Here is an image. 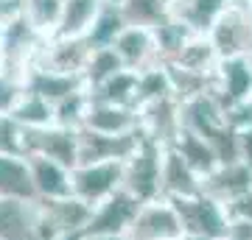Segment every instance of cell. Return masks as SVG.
Returning a JSON list of instances; mask_svg holds the SVG:
<instances>
[{"instance_id": "14", "label": "cell", "mask_w": 252, "mask_h": 240, "mask_svg": "<svg viewBox=\"0 0 252 240\" xmlns=\"http://www.w3.org/2000/svg\"><path fill=\"white\" fill-rule=\"evenodd\" d=\"M39 201L26 157L0 154V201Z\"/></svg>"}, {"instance_id": "17", "label": "cell", "mask_w": 252, "mask_h": 240, "mask_svg": "<svg viewBox=\"0 0 252 240\" xmlns=\"http://www.w3.org/2000/svg\"><path fill=\"white\" fill-rule=\"evenodd\" d=\"M219 62H221V56L216 53L213 42H210L205 34H196L185 48H182V53L168 64H177V67H182V70L196 73V76H202V79H213Z\"/></svg>"}, {"instance_id": "1", "label": "cell", "mask_w": 252, "mask_h": 240, "mask_svg": "<svg viewBox=\"0 0 252 240\" xmlns=\"http://www.w3.org/2000/svg\"><path fill=\"white\" fill-rule=\"evenodd\" d=\"M124 190L132 193L140 204H152V201L165 198L162 196V145L160 142L143 137L140 148L126 160Z\"/></svg>"}, {"instance_id": "29", "label": "cell", "mask_w": 252, "mask_h": 240, "mask_svg": "<svg viewBox=\"0 0 252 240\" xmlns=\"http://www.w3.org/2000/svg\"><path fill=\"white\" fill-rule=\"evenodd\" d=\"M238 160L252 168V126L238 132Z\"/></svg>"}, {"instance_id": "4", "label": "cell", "mask_w": 252, "mask_h": 240, "mask_svg": "<svg viewBox=\"0 0 252 240\" xmlns=\"http://www.w3.org/2000/svg\"><path fill=\"white\" fill-rule=\"evenodd\" d=\"M182 218L185 235H202L210 240H224L227 226H230V213L224 204H219L207 196L196 198H168Z\"/></svg>"}, {"instance_id": "21", "label": "cell", "mask_w": 252, "mask_h": 240, "mask_svg": "<svg viewBox=\"0 0 252 240\" xmlns=\"http://www.w3.org/2000/svg\"><path fill=\"white\" fill-rule=\"evenodd\" d=\"M14 120L28 132H39V129H51L56 126V107L51 101H45L42 95L26 92V98L20 101V107L14 109Z\"/></svg>"}, {"instance_id": "5", "label": "cell", "mask_w": 252, "mask_h": 240, "mask_svg": "<svg viewBox=\"0 0 252 240\" xmlns=\"http://www.w3.org/2000/svg\"><path fill=\"white\" fill-rule=\"evenodd\" d=\"M185 235L182 229V218L177 207L168 198L143 204L140 213L135 215L132 226L126 229V240H180Z\"/></svg>"}, {"instance_id": "12", "label": "cell", "mask_w": 252, "mask_h": 240, "mask_svg": "<svg viewBox=\"0 0 252 240\" xmlns=\"http://www.w3.org/2000/svg\"><path fill=\"white\" fill-rule=\"evenodd\" d=\"M162 196L196 198L202 196V176L182 160L174 145H162Z\"/></svg>"}, {"instance_id": "7", "label": "cell", "mask_w": 252, "mask_h": 240, "mask_svg": "<svg viewBox=\"0 0 252 240\" xmlns=\"http://www.w3.org/2000/svg\"><path fill=\"white\" fill-rule=\"evenodd\" d=\"M26 145L28 154L48 157L70 170L79 168V132H73V129H62V126H51V129H39V132L26 129Z\"/></svg>"}, {"instance_id": "23", "label": "cell", "mask_w": 252, "mask_h": 240, "mask_svg": "<svg viewBox=\"0 0 252 240\" xmlns=\"http://www.w3.org/2000/svg\"><path fill=\"white\" fill-rule=\"evenodd\" d=\"M28 92V73L0 67V115H14Z\"/></svg>"}, {"instance_id": "19", "label": "cell", "mask_w": 252, "mask_h": 240, "mask_svg": "<svg viewBox=\"0 0 252 240\" xmlns=\"http://www.w3.org/2000/svg\"><path fill=\"white\" fill-rule=\"evenodd\" d=\"M137 87H140V73L137 70H121L109 81H104L98 89H93V101L112 104V107H137Z\"/></svg>"}, {"instance_id": "18", "label": "cell", "mask_w": 252, "mask_h": 240, "mask_svg": "<svg viewBox=\"0 0 252 240\" xmlns=\"http://www.w3.org/2000/svg\"><path fill=\"white\" fill-rule=\"evenodd\" d=\"M174 148L182 154V160L188 162L202 179L210 176V173L221 165L219 154L213 151V145H210L205 137H199L196 132H190V129H182L180 137H177V142H174Z\"/></svg>"}, {"instance_id": "10", "label": "cell", "mask_w": 252, "mask_h": 240, "mask_svg": "<svg viewBox=\"0 0 252 240\" xmlns=\"http://www.w3.org/2000/svg\"><path fill=\"white\" fill-rule=\"evenodd\" d=\"M252 190V168L238 162H221L210 176L202 179V196L213 198L219 204H233L235 198Z\"/></svg>"}, {"instance_id": "2", "label": "cell", "mask_w": 252, "mask_h": 240, "mask_svg": "<svg viewBox=\"0 0 252 240\" xmlns=\"http://www.w3.org/2000/svg\"><path fill=\"white\" fill-rule=\"evenodd\" d=\"M126 162H95V165H79L73 170V196L81 198L93 210L124 190Z\"/></svg>"}, {"instance_id": "25", "label": "cell", "mask_w": 252, "mask_h": 240, "mask_svg": "<svg viewBox=\"0 0 252 240\" xmlns=\"http://www.w3.org/2000/svg\"><path fill=\"white\" fill-rule=\"evenodd\" d=\"M124 28H126V23H124V17H121V9L107 3L87 39H90L93 48H112V42L118 39V34H121Z\"/></svg>"}, {"instance_id": "3", "label": "cell", "mask_w": 252, "mask_h": 240, "mask_svg": "<svg viewBox=\"0 0 252 240\" xmlns=\"http://www.w3.org/2000/svg\"><path fill=\"white\" fill-rule=\"evenodd\" d=\"M210 89L219 98V104L224 107V112L252 107V53L221 59Z\"/></svg>"}, {"instance_id": "8", "label": "cell", "mask_w": 252, "mask_h": 240, "mask_svg": "<svg viewBox=\"0 0 252 240\" xmlns=\"http://www.w3.org/2000/svg\"><path fill=\"white\" fill-rule=\"evenodd\" d=\"M140 201L126 190H118L115 196L95 207L93 221L84 232V238H98V235H126V229L132 226L135 215L140 213Z\"/></svg>"}, {"instance_id": "9", "label": "cell", "mask_w": 252, "mask_h": 240, "mask_svg": "<svg viewBox=\"0 0 252 240\" xmlns=\"http://www.w3.org/2000/svg\"><path fill=\"white\" fill-rule=\"evenodd\" d=\"M115 53L121 56L126 70H137L143 73L154 64H162L160 53H157V39H154V28L143 26H126L118 39L112 42Z\"/></svg>"}, {"instance_id": "15", "label": "cell", "mask_w": 252, "mask_h": 240, "mask_svg": "<svg viewBox=\"0 0 252 240\" xmlns=\"http://www.w3.org/2000/svg\"><path fill=\"white\" fill-rule=\"evenodd\" d=\"M104 6H107V0H64L59 31L54 39H87Z\"/></svg>"}, {"instance_id": "27", "label": "cell", "mask_w": 252, "mask_h": 240, "mask_svg": "<svg viewBox=\"0 0 252 240\" xmlns=\"http://www.w3.org/2000/svg\"><path fill=\"white\" fill-rule=\"evenodd\" d=\"M26 9L28 0H0V28L26 20Z\"/></svg>"}, {"instance_id": "28", "label": "cell", "mask_w": 252, "mask_h": 240, "mask_svg": "<svg viewBox=\"0 0 252 240\" xmlns=\"http://www.w3.org/2000/svg\"><path fill=\"white\" fill-rule=\"evenodd\" d=\"M224 240H252V221L230 218V226H227Z\"/></svg>"}, {"instance_id": "20", "label": "cell", "mask_w": 252, "mask_h": 240, "mask_svg": "<svg viewBox=\"0 0 252 240\" xmlns=\"http://www.w3.org/2000/svg\"><path fill=\"white\" fill-rule=\"evenodd\" d=\"M118 9L126 26L157 28L171 17V0H121Z\"/></svg>"}, {"instance_id": "16", "label": "cell", "mask_w": 252, "mask_h": 240, "mask_svg": "<svg viewBox=\"0 0 252 240\" xmlns=\"http://www.w3.org/2000/svg\"><path fill=\"white\" fill-rule=\"evenodd\" d=\"M233 0H171V17L182 20L193 34H210L216 20L230 9Z\"/></svg>"}, {"instance_id": "26", "label": "cell", "mask_w": 252, "mask_h": 240, "mask_svg": "<svg viewBox=\"0 0 252 240\" xmlns=\"http://www.w3.org/2000/svg\"><path fill=\"white\" fill-rule=\"evenodd\" d=\"M0 154H14V157H26V129L14 120L11 115H0Z\"/></svg>"}, {"instance_id": "6", "label": "cell", "mask_w": 252, "mask_h": 240, "mask_svg": "<svg viewBox=\"0 0 252 240\" xmlns=\"http://www.w3.org/2000/svg\"><path fill=\"white\" fill-rule=\"evenodd\" d=\"M93 53L95 48L90 45V39H48L36 56L34 67L62 73V76H84Z\"/></svg>"}, {"instance_id": "22", "label": "cell", "mask_w": 252, "mask_h": 240, "mask_svg": "<svg viewBox=\"0 0 252 240\" xmlns=\"http://www.w3.org/2000/svg\"><path fill=\"white\" fill-rule=\"evenodd\" d=\"M64 11V0H28L26 20L42 39H54L59 31V20Z\"/></svg>"}, {"instance_id": "11", "label": "cell", "mask_w": 252, "mask_h": 240, "mask_svg": "<svg viewBox=\"0 0 252 240\" xmlns=\"http://www.w3.org/2000/svg\"><path fill=\"white\" fill-rule=\"evenodd\" d=\"M28 168L34 176V187L39 201H64L73 198V170L59 165V162L39 157V154H28Z\"/></svg>"}, {"instance_id": "13", "label": "cell", "mask_w": 252, "mask_h": 240, "mask_svg": "<svg viewBox=\"0 0 252 240\" xmlns=\"http://www.w3.org/2000/svg\"><path fill=\"white\" fill-rule=\"evenodd\" d=\"M84 129H90L95 134H107V137H126V134L140 132V117H137V109L93 101Z\"/></svg>"}, {"instance_id": "24", "label": "cell", "mask_w": 252, "mask_h": 240, "mask_svg": "<svg viewBox=\"0 0 252 240\" xmlns=\"http://www.w3.org/2000/svg\"><path fill=\"white\" fill-rule=\"evenodd\" d=\"M121 70H126V67H124V62H121V56L115 53V48H95V53H93L90 64H87L84 79H87L90 89H98L104 81H109Z\"/></svg>"}]
</instances>
